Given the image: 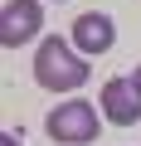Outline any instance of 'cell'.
<instances>
[{
	"instance_id": "obj_6",
	"label": "cell",
	"mask_w": 141,
	"mask_h": 146,
	"mask_svg": "<svg viewBox=\"0 0 141 146\" xmlns=\"http://www.w3.org/2000/svg\"><path fill=\"white\" fill-rule=\"evenodd\" d=\"M20 141H24L20 131H0V146H20Z\"/></svg>"
},
{
	"instance_id": "obj_3",
	"label": "cell",
	"mask_w": 141,
	"mask_h": 146,
	"mask_svg": "<svg viewBox=\"0 0 141 146\" xmlns=\"http://www.w3.org/2000/svg\"><path fill=\"white\" fill-rule=\"evenodd\" d=\"M39 29H44L39 0H5V10H0V44L5 49H20V44L39 39Z\"/></svg>"
},
{
	"instance_id": "obj_4",
	"label": "cell",
	"mask_w": 141,
	"mask_h": 146,
	"mask_svg": "<svg viewBox=\"0 0 141 146\" xmlns=\"http://www.w3.org/2000/svg\"><path fill=\"white\" fill-rule=\"evenodd\" d=\"M97 107L112 127H136L141 122V93H136L131 78H107L102 93H97Z\"/></svg>"
},
{
	"instance_id": "obj_2",
	"label": "cell",
	"mask_w": 141,
	"mask_h": 146,
	"mask_svg": "<svg viewBox=\"0 0 141 146\" xmlns=\"http://www.w3.org/2000/svg\"><path fill=\"white\" fill-rule=\"evenodd\" d=\"M97 112H102V107L73 98V102H58V107L44 117V127H49V136L63 141V146H83V141H97Z\"/></svg>"
},
{
	"instance_id": "obj_5",
	"label": "cell",
	"mask_w": 141,
	"mask_h": 146,
	"mask_svg": "<svg viewBox=\"0 0 141 146\" xmlns=\"http://www.w3.org/2000/svg\"><path fill=\"white\" fill-rule=\"evenodd\" d=\"M117 44V25H112V15H102V10H83L78 20H73V49L83 54V58H97V54H107Z\"/></svg>"
},
{
	"instance_id": "obj_7",
	"label": "cell",
	"mask_w": 141,
	"mask_h": 146,
	"mask_svg": "<svg viewBox=\"0 0 141 146\" xmlns=\"http://www.w3.org/2000/svg\"><path fill=\"white\" fill-rule=\"evenodd\" d=\"M131 83H136V93H141V63H136V73H131Z\"/></svg>"
},
{
	"instance_id": "obj_1",
	"label": "cell",
	"mask_w": 141,
	"mask_h": 146,
	"mask_svg": "<svg viewBox=\"0 0 141 146\" xmlns=\"http://www.w3.org/2000/svg\"><path fill=\"white\" fill-rule=\"evenodd\" d=\"M88 73L93 68L73 49V39H58V34L39 39V49H34V83L39 88H49V93H78L88 83Z\"/></svg>"
}]
</instances>
